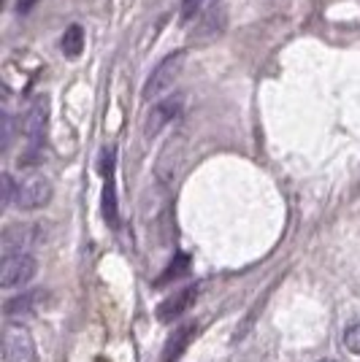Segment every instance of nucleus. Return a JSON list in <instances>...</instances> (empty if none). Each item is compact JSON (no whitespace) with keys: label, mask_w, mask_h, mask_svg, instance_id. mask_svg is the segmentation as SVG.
<instances>
[{"label":"nucleus","mask_w":360,"mask_h":362,"mask_svg":"<svg viewBox=\"0 0 360 362\" xmlns=\"http://www.w3.org/2000/svg\"><path fill=\"white\" fill-rule=\"evenodd\" d=\"M46 124H49V98L38 95L33 100V106L28 108V117H25V138H28V146H25V157L19 160V165H30L41 157L46 141Z\"/></svg>","instance_id":"nucleus-1"},{"label":"nucleus","mask_w":360,"mask_h":362,"mask_svg":"<svg viewBox=\"0 0 360 362\" xmlns=\"http://www.w3.org/2000/svg\"><path fill=\"white\" fill-rule=\"evenodd\" d=\"M181 68H184V52H174V54L163 57V60L154 65V71H152L150 78H147V84H144V92H141V95H144L147 100L163 98L165 92L179 81Z\"/></svg>","instance_id":"nucleus-2"},{"label":"nucleus","mask_w":360,"mask_h":362,"mask_svg":"<svg viewBox=\"0 0 360 362\" xmlns=\"http://www.w3.org/2000/svg\"><path fill=\"white\" fill-rule=\"evenodd\" d=\"M55 195V189H52V181L46 179V176H28V179H22L16 184V197H14V206L19 211H38V209H44L49 206V200Z\"/></svg>","instance_id":"nucleus-3"},{"label":"nucleus","mask_w":360,"mask_h":362,"mask_svg":"<svg viewBox=\"0 0 360 362\" xmlns=\"http://www.w3.org/2000/svg\"><path fill=\"white\" fill-rule=\"evenodd\" d=\"M3 357L6 362H35V341L30 330H25L22 325H9L3 332Z\"/></svg>","instance_id":"nucleus-4"},{"label":"nucleus","mask_w":360,"mask_h":362,"mask_svg":"<svg viewBox=\"0 0 360 362\" xmlns=\"http://www.w3.org/2000/svg\"><path fill=\"white\" fill-rule=\"evenodd\" d=\"M44 238L41 225H11L3 230V238H0V249L3 257L11 255H30L33 246H38Z\"/></svg>","instance_id":"nucleus-5"},{"label":"nucleus","mask_w":360,"mask_h":362,"mask_svg":"<svg viewBox=\"0 0 360 362\" xmlns=\"http://www.w3.org/2000/svg\"><path fill=\"white\" fill-rule=\"evenodd\" d=\"M38 271V262L33 255H11L3 257L0 262V287L3 289H14L28 284L33 276Z\"/></svg>","instance_id":"nucleus-6"},{"label":"nucleus","mask_w":360,"mask_h":362,"mask_svg":"<svg viewBox=\"0 0 360 362\" xmlns=\"http://www.w3.org/2000/svg\"><path fill=\"white\" fill-rule=\"evenodd\" d=\"M181 106H184L181 95H171V98L157 100V103L152 106L150 114H147V122H144V136L147 138L160 136L165 127H168V124L181 114Z\"/></svg>","instance_id":"nucleus-7"},{"label":"nucleus","mask_w":360,"mask_h":362,"mask_svg":"<svg viewBox=\"0 0 360 362\" xmlns=\"http://www.w3.org/2000/svg\"><path fill=\"white\" fill-rule=\"evenodd\" d=\"M198 298V284H190V287L179 289L176 295H171V298H165L160 305H157V319L160 322H171V319H179Z\"/></svg>","instance_id":"nucleus-8"},{"label":"nucleus","mask_w":360,"mask_h":362,"mask_svg":"<svg viewBox=\"0 0 360 362\" xmlns=\"http://www.w3.org/2000/svg\"><path fill=\"white\" fill-rule=\"evenodd\" d=\"M196 325H181L179 330H174L168 335L163 346V362H176L184 354V349L190 346V341L196 338Z\"/></svg>","instance_id":"nucleus-9"},{"label":"nucleus","mask_w":360,"mask_h":362,"mask_svg":"<svg viewBox=\"0 0 360 362\" xmlns=\"http://www.w3.org/2000/svg\"><path fill=\"white\" fill-rule=\"evenodd\" d=\"M187 271H190V255L176 252V255H174V259L168 262V268L163 271V276H157V279H154V287H165V284H171V281L181 279Z\"/></svg>","instance_id":"nucleus-10"},{"label":"nucleus","mask_w":360,"mask_h":362,"mask_svg":"<svg viewBox=\"0 0 360 362\" xmlns=\"http://www.w3.org/2000/svg\"><path fill=\"white\" fill-rule=\"evenodd\" d=\"M103 219L108 227L120 225V206H117V184H114V179H106L103 184Z\"/></svg>","instance_id":"nucleus-11"},{"label":"nucleus","mask_w":360,"mask_h":362,"mask_svg":"<svg viewBox=\"0 0 360 362\" xmlns=\"http://www.w3.org/2000/svg\"><path fill=\"white\" fill-rule=\"evenodd\" d=\"M62 54L68 57V60H76L81 52H84V30L79 28V25H71L68 30H65V35H62Z\"/></svg>","instance_id":"nucleus-12"},{"label":"nucleus","mask_w":360,"mask_h":362,"mask_svg":"<svg viewBox=\"0 0 360 362\" xmlns=\"http://www.w3.org/2000/svg\"><path fill=\"white\" fill-rule=\"evenodd\" d=\"M35 295L38 292H25V295H16L11 300L6 303V317L9 319H16V317H30L33 314V303H35Z\"/></svg>","instance_id":"nucleus-13"},{"label":"nucleus","mask_w":360,"mask_h":362,"mask_svg":"<svg viewBox=\"0 0 360 362\" xmlns=\"http://www.w3.org/2000/svg\"><path fill=\"white\" fill-rule=\"evenodd\" d=\"M344 346L352 351V354H360V319L352 322L344 330Z\"/></svg>","instance_id":"nucleus-14"},{"label":"nucleus","mask_w":360,"mask_h":362,"mask_svg":"<svg viewBox=\"0 0 360 362\" xmlns=\"http://www.w3.org/2000/svg\"><path fill=\"white\" fill-rule=\"evenodd\" d=\"M0 187H3V209L14 206L16 184H14V179H11V173H3V176H0Z\"/></svg>","instance_id":"nucleus-15"},{"label":"nucleus","mask_w":360,"mask_h":362,"mask_svg":"<svg viewBox=\"0 0 360 362\" xmlns=\"http://www.w3.org/2000/svg\"><path fill=\"white\" fill-rule=\"evenodd\" d=\"M217 14H225V11H223V6H211V11L203 16V30L206 33H220L223 22H217Z\"/></svg>","instance_id":"nucleus-16"},{"label":"nucleus","mask_w":360,"mask_h":362,"mask_svg":"<svg viewBox=\"0 0 360 362\" xmlns=\"http://www.w3.org/2000/svg\"><path fill=\"white\" fill-rule=\"evenodd\" d=\"M114 157H117V149H106L101 154V173L106 179H114Z\"/></svg>","instance_id":"nucleus-17"},{"label":"nucleus","mask_w":360,"mask_h":362,"mask_svg":"<svg viewBox=\"0 0 360 362\" xmlns=\"http://www.w3.org/2000/svg\"><path fill=\"white\" fill-rule=\"evenodd\" d=\"M11 136H14V127H11V114L3 111V151L11 146Z\"/></svg>","instance_id":"nucleus-18"},{"label":"nucleus","mask_w":360,"mask_h":362,"mask_svg":"<svg viewBox=\"0 0 360 362\" xmlns=\"http://www.w3.org/2000/svg\"><path fill=\"white\" fill-rule=\"evenodd\" d=\"M201 3H203V0H184V6H181V16H184V19L196 16L198 11H201Z\"/></svg>","instance_id":"nucleus-19"},{"label":"nucleus","mask_w":360,"mask_h":362,"mask_svg":"<svg viewBox=\"0 0 360 362\" xmlns=\"http://www.w3.org/2000/svg\"><path fill=\"white\" fill-rule=\"evenodd\" d=\"M35 3H38V0H16V8H19L22 14H28V11H30Z\"/></svg>","instance_id":"nucleus-20"},{"label":"nucleus","mask_w":360,"mask_h":362,"mask_svg":"<svg viewBox=\"0 0 360 362\" xmlns=\"http://www.w3.org/2000/svg\"><path fill=\"white\" fill-rule=\"evenodd\" d=\"M320 362H336V360H320Z\"/></svg>","instance_id":"nucleus-21"}]
</instances>
